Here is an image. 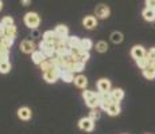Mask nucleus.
I'll return each instance as SVG.
<instances>
[{"mask_svg": "<svg viewBox=\"0 0 155 134\" xmlns=\"http://www.w3.org/2000/svg\"><path fill=\"white\" fill-rule=\"evenodd\" d=\"M97 89L99 91H111V82L108 79H100L97 82Z\"/></svg>", "mask_w": 155, "mask_h": 134, "instance_id": "nucleus-14", "label": "nucleus"}, {"mask_svg": "<svg viewBox=\"0 0 155 134\" xmlns=\"http://www.w3.org/2000/svg\"><path fill=\"white\" fill-rule=\"evenodd\" d=\"M10 70H11V63L8 62V59H4V61L0 63V73L7 74V73H10Z\"/></svg>", "mask_w": 155, "mask_h": 134, "instance_id": "nucleus-23", "label": "nucleus"}, {"mask_svg": "<svg viewBox=\"0 0 155 134\" xmlns=\"http://www.w3.org/2000/svg\"><path fill=\"white\" fill-rule=\"evenodd\" d=\"M4 28H5V26H3L2 23H0V36H3V35H4Z\"/></svg>", "mask_w": 155, "mask_h": 134, "instance_id": "nucleus-35", "label": "nucleus"}, {"mask_svg": "<svg viewBox=\"0 0 155 134\" xmlns=\"http://www.w3.org/2000/svg\"><path fill=\"white\" fill-rule=\"evenodd\" d=\"M99 117H100V113L97 111L96 109H92V111L89 113V118H92V120L94 121V120H97Z\"/></svg>", "mask_w": 155, "mask_h": 134, "instance_id": "nucleus-33", "label": "nucleus"}, {"mask_svg": "<svg viewBox=\"0 0 155 134\" xmlns=\"http://www.w3.org/2000/svg\"><path fill=\"white\" fill-rule=\"evenodd\" d=\"M2 24H3V26H5V27L14 24V19H12L11 16H4V17L2 19Z\"/></svg>", "mask_w": 155, "mask_h": 134, "instance_id": "nucleus-30", "label": "nucleus"}, {"mask_svg": "<svg viewBox=\"0 0 155 134\" xmlns=\"http://www.w3.org/2000/svg\"><path fill=\"white\" fill-rule=\"evenodd\" d=\"M30 3H31V0H22V4L25 5V7H27V5H30Z\"/></svg>", "mask_w": 155, "mask_h": 134, "instance_id": "nucleus-36", "label": "nucleus"}, {"mask_svg": "<svg viewBox=\"0 0 155 134\" xmlns=\"http://www.w3.org/2000/svg\"><path fill=\"white\" fill-rule=\"evenodd\" d=\"M143 17H144L147 22H154L155 20V10L154 8H146L144 11H143Z\"/></svg>", "mask_w": 155, "mask_h": 134, "instance_id": "nucleus-17", "label": "nucleus"}, {"mask_svg": "<svg viewBox=\"0 0 155 134\" xmlns=\"http://www.w3.org/2000/svg\"><path fill=\"white\" fill-rule=\"evenodd\" d=\"M2 8H3V3H2V0H0V11H2Z\"/></svg>", "mask_w": 155, "mask_h": 134, "instance_id": "nucleus-38", "label": "nucleus"}, {"mask_svg": "<svg viewBox=\"0 0 155 134\" xmlns=\"http://www.w3.org/2000/svg\"><path fill=\"white\" fill-rule=\"evenodd\" d=\"M31 115H32V113L28 107H20V109L18 110V117L23 121H28L30 118H31Z\"/></svg>", "mask_w": 155, "mask_h": 134, "instance_id": "nucleus-10", "label": "nucleus"}, {"mask_svg": "<svg viewBox=\"0 0 155 134\" xmlns=\"http://www.w3.org/2000/svg\"><path fill=\"white\" fill-rule=\"evenodd\" d=\"M89 58H91V54H89V51H86V50H82L81 54H80V56H78V59L82 62H86Z\"/></svg>", "mask_w": 155, "mask_h": 134, "instance_id": "nucleus-29", "label": "nucleus"}, {"mask_svg": "<svg viewBox=\"0 0 155 134\" xmlns=\"http://www.w3.org/2000/svg\"><path fill=\"white\" fill-rule=\"evenodd\" d=\"M4 35L5 36H10V38H16V26L15 24L7 26L4 28Z\"/></svg>", "mask_w": 155, "mask_h": 134, "instance_id": "nucleus-20", "label": "nucleus"}, {"mask_svg": "<svg viewBox=\"0 0 155 134\" xmlns=\"http://www.w3.org/2000/svg\"><path fill=\"white\" fill-rule=\"evenodd\" d=\"M107 113H108L111 117L119 115V113H120V106H119V102H115V101H112V103L108 106V109H107Z\"/></svg>", "mask_w": 155, "mask_h": 134, "instance_id": "nucleus-12", "label": "nucleus"}, {"mask_svg": "<svg viewBox=\"0 0 155 134\" xmlns=\"http://www.w3.org/2000/svg\"><path fill=\"white\" fill-rule=\"evenodd\" d=\"M78 127L84 132H92L94 129V121L92 118H81L78 121Z\"/></svg>", "mask_w": 155, "mask_h": 134, "instance_id": "nucleus-3", "label": "nucleus"}, {"mask_svg": "<svg viewBox=\"0 0 155 134\" xmlns=\"http://www.w3.org/2000/svg\"><path fill=\"white\" fill-rule=\"evenodd\" d=\"M43 40H47V42H57L55 31H46V32L43 34Z\"/></svg>", "mask_w": 155, "mask_h": 134, "instance_id": "nucleus-25", "label": "nucleus"}, {"mask_svg": "<svg viewBox=\"0 0 155 134\" xmlns=\"http://www.w3.org/2000/svg\"><path fill=\"white\" fill-rule=\"evenodd\" d=\"M147 134H148V133H147Z\"/></svg>", "mask_w": 155, "mask_h": 134, "instance_id": "nucleus-40", "label": "nucleus"}, {"mask_svg": "<svg viewBox=\"0 0 155 134\" xmlns=\"http://www.w3.org/2000/svg\"><path fill=\"white\" fill-rule=\"evenodd\" d=\"M85 68V62H82V61H76L73 63V67H71V70L74 71V73H81L82 70Z\"/></svg>", "mask_w": 155, "mask_h": 134, "instance_id": "nucleus-21", "label": "nucleus"}, {"mask_svg": "<svg viewBox=\"0 0 155 134\" xmlns=\"http://www.w3.org/2000/svg\"><path fill=\"white\" fill-rule=\"evenodd\" d=\"M96 50H97L99 52H107V50H108V44H107V42H103V40L97 42Z\"/></svg>", "mask_w": 155, "mask_h": 134, "instance_id": "nucleus-27", "label": "nucleus"}, {"mask_svg": "<svg viewBox=\"0 0 155 134\" xmlns=\"http://www.w3.org/2000/svg\"><path fill=\"white\" fill-rule=\"evenodd\" d=\"M54 66H55V64H54V62H53V61H51V59H50V58H47L46 61L41 63V70H42L43 73H45V71L50 70V68H51V67H54Z\"/></svg>", "mask_w": 155, "mask_h": 134, "instance_id": "nucleus-22", "label": "nucleus"}, {"mask_svg": "<svg viewBox=\"0 0 155 134\" xmlns=\"http://www.w3.org/2000/svg\"><path fill=\"white\" fill-rule=\"evenodd\" d=\"M151 64H153V66L155 67V61H154V62H153V63H151Z\"/></svg>", "mask_w": 155, "mask_h": 134, "instance_id": "nucleus-39", "label": "nucleus"}, {"mask_svg": "<svg viewBox=\"0 0 155 134\" xmlns=\"http://www.w3.org/2000/svg\"><path fill=\"white\" fill-rule=\"evenodd\" d=\"M111 14V10H109L108 5L105 4H100L96 7V15L100 17V19H107Z\"/></svg>", "mask_w": 155, "mask_h": 134, "instance_id": "nucleus-5", "label": "nucleus"}, {"mask_svg": "<svg viewBox=\"0 0 155 134\" xmlns=\"http://www.w3.org/2000/svg\"><path fill=\"white\" fill-rule=\"evenodd\" d=\"M131 55H132V58L135 59V61H138V59H140V58H144L146 51L142 46H135V47H132V50H131Z\"/></svg>", "mask_w": 155, "mask_h": 134, "instance_id": "nucleus-8", "label": "nucleus"}, {"mask_svg": "<svg viewBox=\"0 0 155 134\" xmlns=\"http://www.w3.org/2000/svg\"><path fill=\"white\" fill-rule=\"evenodd\" d=\"M74 85L80 89H85L86 85H88V79H86L85 75H78L74 78Z\"/></svg>", "mask_w": 155, "mask_h": 134, "instance_id": "nucleus-16", "label": "nucleus"}, {"mask_svg": "<svg viewBox=\"0 0 155 134\" xmlns=\"http://www.w3.org/2000/svg\"><path fill=\"white\" fill-rule=\"evenodd\" d=\"M92 47H93V42H92L91 39L85 38V39L81 40V48H82V50H86V51H89Z\"/></svg>", "mask_w": 155, "mask_h": 134, "instance_id": "nucleus-26", "label": "nucleus"}, {"mask_svg": "<svg viewBox=\"0 0 155 134\" xmlns=\"http://www.w3.org/2000/svg\"><path fill=\"white\" fill-rule=\"evenodd\" d=\"M146 5L148 8H154L155 10V0H146Z\"/></svg>", "mask_w": 155, "mask_h": 134, "instance_id": "nucleus-34", "label": "nucleus"}, {"mask_svg": "<svg viewBox=\"0 0 155 134\" xmlns=\"http://www.w3.org/2000/svg\"><path fill=\"white\" fill-rule=\"evenodd\" d=\"M61 79L66 83L74 82V71L66 70V68H61Z\"/></svg>", "mask_w": 155, "mask_h": 134, "instance_id": "nucleus-7", "label": "nucleus"}, {"mask_svg": "<svg viewBox=\"0 0 155 134\" xmlns=\"http://www.w3.org/2000/svg\"><path fill=\"white\" fill-rule=\"evenodd\" d=\"M82 26L86 30H93L97 26V19L94 16H85L84 20H82Z\"/></svg>", "mask_w": 155, "mask_h": 134, "instance_id": "nucleus-9", "label": "nucleus"}, {"mask_svg": "<svg viewBox=\"0 0 155 134\" xmlns=\"http://www.w3.org/2000/svg\"><path fill=\"white\" fill-rule=\"evenodd\" d=\"M86 102V106L88 107H91V109H96L97 106H100V98H99V95H94V97H92V98H89L88 101H85Z\"/></svg>", "mask_w": 155, "mask_h": 134, "instance_id": "nucleus-19", "label": "nucleus"}, {"mask_svg": "<svg viewBox=\"0 0 155 134\" xmlns=\"http://www.w3.org/2000/svg\"><path fill=\"white\" fill-rule=\"evenodd\" d=\"M123 34H121V32H117V31H115V32H112L111 34V40L113 42V43H121V42H123Z\"/></svg>", "mask_w": 155, "mask_h": 134, "instance_id": "nucleus-24", "label": "nucleus"}, {"mask_svg": "<svg viewBox=\"0 0 155 134\" xmlns=\"http://www.w3.org/2000/svg\"><path fill=\"white\" fill-rule=\"evenodd\" d=\"M143 75L147 79H154L155 78V67L153 64H148L147 67L143 68Z\"/></svg>", "mask_w": 155, "mask_h": 134, "instance_id": "nucleus-15", "label": "nucleus"}, {"mask_svg": "<svg viewBox=\"0 0 155 134\" xmlns=\"http://www.w3.org/2000/svg\"><path fill=\"white\" fill-rule=\"evenodd\" d=\"M146 56H147V59H148V63L151 64V63H153V62L155 61V48H151Z\"/></svg>", "mask_w": 155, "mask_h": 134, "instance_id": "nucleus-31", "label": "nucleus"}, {"mask_svg": "<svg viewBox=\"0 0 155 134\" xmlns=\"http://www.w3.org/2000/svg\"><path fill=\"white\" fill-rule=\"evenodd\" d=\"M136 64H138V66H139V67H140L142 70H143V68H144V67H147L150 63H148V59H147V56H144V58L138 59V61H136Z\"/></svg>", "mask_w": 155, "mask_h": 134, "instance_id": "nucleus-28", "label": "nucleus"}, {"mask_svg": "<svg viewBox=\"0 0 155 134\" xmlns=\"http://www.w3.org/2000/svg\"><path fill=\"white\" fill-rule=\"evenodd\" d=\"M66 42L70 48H80V47H81V39L77 36H68Z\"/></svg>", "mask_w": 155, "mask_h": 134, "instance_id": "nucleus-13", "label": "nucleus"}, {"mask_svg": "<svg viewBox=\"0 0 155 134\" xmlns=\"http://www.w3.org/2000/svg\"><path fill=\"white\" fill-rule=\"evenodd\" d=\"M39 23H41V17L37 12H27L25 15V24L28 28H31V30L38 28Z\"/></svg>", "mask_w": 155, "mask_h": 134, "instance_id": "nucleus-2", "label": "nucleus"}, {"mask_svg": "<svg viewBox=\"0 0 155 134\" xmlns=\"http://www.w3.org/2000/svg\"><path fill=\"white\" fill-rule=\"evenodd\" d=\"M31 56H32V61H34V63L35 64H41L42 62H45L47 59V56L45 55V52L43 51H34L31 54Z\"/></svg>", "mask_w": 155, "mask_h": 134, "instance_id": "nucleus-11", "label": "nucleus"}, {"mask_svg": "<svg viewBox=\"0 0 155 134\" xmlns=\"http://www.w3.org/2000/svg\"><path fill=\"white\" fill-rule=\"evenodd\" d=\"M55 35H57V40H66L68 36H69V30H68L66 26H57L55 27Z\"/></svg>", "mask_w": 155, "mask_h": 134, "instance_id": "nucleus-4", "label": "nucleus"}, {"mask_svg": "<svg viewBox=\"0 0 155 134\" xmlns=\"http://www.w3.org/2000/svg\"><path fill=\"white\" fill-rule=\"evenodd\" d=\"M94 95H96V94H94L92 90H85V91H82V98H84L85 101H88L89 98L94 97Z\"/></svg>", "mask_w": 155, "mask_h": 134, "instance_id": "nucleus-32", "label": "nucleus"}, {"mask_svg": "<svg viewBox=\"0 0 155 134\" xmlns=\"http://www.w3.org/2000/svg\"><path fill=\"white\" fill-rule=\"evenodd\" d=\"M111 94H112V101H115V102H120L124 98V91L121 89H115V90L111 91Z\"/></svg>", "mask_w": 155, "mask_h": 134, "instance_id": "nucleus-18", "label": "nucleus"}, {"mask_svg": "<svg viewBox=\"0 0 155 134\" xmlns=\"http://www.w3.org/2000/svg\"><path fill=\"white\" fill-rule=\"evenodd\" d=\"M20 50L25 54H32L35 51V44L32 40H23L20 43Z\"/></svg>", "mask_w": 155, "mask_h": 134, "instance_id": "nucleus-6", "label": "nucleus"}, {"mask_svg": "<svg viewBox=\"0 0 155 134\" xmlns=\"http://www.w3.org/2000/svg\"><path fill=\"white\" fill-rule=\"evenodd\" d=\"M4 59H5V58H4V56H3V55H2V54H0V63H2V62L4 61Z\"/></svg>", "mask_w": 155, "mask_h": 134, "instance_id": "nucleus-37", "label": "nucleus"}, {"mask_svg": "<svg viewBox=\"0 0 155 134\" xmlns=\"http://www.w3.org/2000/svg\"><path fill=\"white\" fill-rule=\"evenodd\" d=\"M58 78H61V68L58 66L51 67L50 70L43 73V79L46 80L47 83H54V82H57Z\"/></svg>", "mask_w": 155, "mask_h": 134, "instance_id": "nucleus-1", "label": "nucleus"}]
</instances>
